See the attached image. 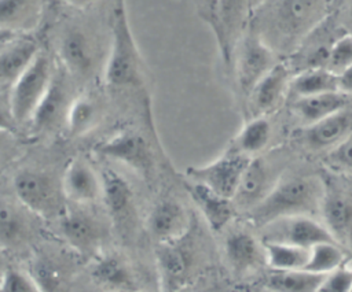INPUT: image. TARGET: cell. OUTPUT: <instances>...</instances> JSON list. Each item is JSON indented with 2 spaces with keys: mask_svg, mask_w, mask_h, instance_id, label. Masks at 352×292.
I'll list each match as a JSON object with an SVG mask.
<instances>
[{
  "mask_svg": "<svg viewBox=\"0 0 352 292\" xmlns=\"http://www.w3.org/2000/svg\"><path fill=\"white\" fill-rule=\"evenodd\" d=\"M323 182L319 175L279 177L268 195L246 212L249 221L264 228L275 221L320 212Z\"/></svg>",
  "mask_w": 352,
  "mask_h": 292,
  "instance_id": "6da1fadb",
  "label": "cell"
},
{
  "mask_svg": "<svg viewBox=\"0 0 352 292\" xmlns=\"http://www.w3.org/2000/svg\"><path fill=\"white\" fill-rule=\"evenodd\" d=\"M326 10L327 0H275L257 32L275 52H292L320 26Z\"/></svg>",
  "mask_w": 352,
  "mask_h": 292,
  "instance_id": "7a4b0ae2",
  "label": "cell"
},
{
  "mask_svg": "<svg viewBox=\"0 0 352 292\" xmlns=\"http://www.w3.org/2000/svg\"><path fill=\"white\" fill-rule=\"evenodd\" d=\"M110 48L103 69L106 84L114 89H144V60L133 37L125 0H114L110 16Z\"/></svg>",
  "mask_w": 352,
  "mask_h": 292,
  "instance_id": "3957f363",
  "label": "cell"
},
{
  "mask_svg": "<svg viewBox=\"0 0 352 292\" xmlns=\"http://www.w3.org/2000/svg\"><path fill=\"white\" fill-rule=\"evenodd\" d=\"M18 202L33 215L50 219L60 218L66 210V199L60 181L50 173L36 169L19 170L12 180Z\"/></svg>",
  "mask_w": 352,
  "mask_h": 292,
  "instance_id": "277c9868",
  "label": "cell"
},
{
  "mask_svg": "<svg viewBox=\"0 0 352 292\" xmlns=\"http://www.w3.org/2000/svg\"><path fill=\"white\" fill-rule=\"evenodd\" d=\"M320 214L334 241L342 248H352V180L341 174L323 171Z\"/></svg>",
  "mask_w": 352,
  "mask_h": 292,
  "instance_id": "5b68a950",
  "label": "cell"
},
{
  "mask_svg": "<svg viewBox=\"0 0 352 292\" xmlns=\"http://www.w3.org/2000/svg\"><path fill=\"white\" fill-rule=\"evenodd\" d=\"M55 67L44 51H38L8 92L12 115L18 125L32 121L54 75Z\"/></svg>",
  "mask_w": 352,
  "mask_h": 292,
  "instance_id": "8992f818",
  "label": "cell"
},
{
  "mask_svg": "<svg viewBox=\"0 0 352 292\" xmlns=\"http://www.w3.org/2000/svg\"><path fill=\"white\" fill-rule=\"evenodd\" d=\"M190 233L179 240L157 244L158 292H183L191 282L195 271V252Z\"/></svg>",
  "mask_w": 352,
  "mask_h": 292,
  "instance_id": "52a82bcc",
  "label": "cell"
},
{
  "mask_svg": "<svg viewBox=\"0 0 352 292\" xmlns=\"http://www.w3.org/2000/svg\"><path fill=\"white\" fill-rule=\"evenodd\" d=\"M278 63L276 52L264 41L257 30H246L239 40L232 59V71L238 89L249 96L257 82Z\"/></svg>",
  "mask_w": 352,
  "mask_h": 292,
  "instance_id": "ba28073f",
  "label": "cell"
},
{
  "mask_svg": "<svg viewBox=\"0 0 352 292\" xmlns=\"http://www.w3.org/2000/svg\"><path fill=\"white\" fill-rule=\"evenodd\" d=\"M100 182V197L113 226L122 237H131L138 222V207L131 184L111 167L102 170Z\"/></svg>",
  "mask_w": 352,
  "mask_h": 292,
  "instance_id": "9c48e42d",
  "label": "cell"
},
{
  "mask_svg": "<svg viewBox=\"0 0 352 292\" xmlns=\"http://www.w3.org/2000/svg\"><path fill=\"white\" fill-rule=\"evenodd\" d=\"M95 151L98 155L122 163L140 177H153L155 162L148 141L136 130L125 129L100 141Z\"/></svg>",
  "mask_w": 352,
  "mask_h": 292,
  "instance_id": "30bf717a",
  "label": "cell"
},
{
  "mask_svg": "<svg viewBox=\"0 0 352 292\" xmlns=\"http://www.w3.org/2000/svg\"><path fill=\"white\" fill-rule=\"evenodd\" d=\"M249 160V156L230 145L214 160L202 166L188 167L186 175L188 180L201 182L219 195L232 200Z\"/></svg>",
  "mask_w": 352,
  "mask_h": 292,
  "instance_id": "8fae6325",
  "label": "cell"
},
{
  "mask_svg": "<svg viewBox=\"0 0 352 292\" xmlns=\"http://www.w3.org/2000/svg\"><path fill=\"white\" fill-rule=\"evenodd\" d=\"M250 14L249 0H217L212 32L216 37L221 60L230 71L232 70L235 48L246 32Z\"/></svg>",
  "mask_w": 352,
  "mask_h": 292,
  "instance_id": "7c38bea8",
  "label": "cell"
},
{
  "mask_svg": "<svg viewBox=\"0 0 352 292\" xmlns=\"http://www.w3.org/2000/svg\"><path fill=\"white\" fill-rule=\"evenodd\" d=\"M59 226L66 243L80 255L92 259L102 252L104 230L94 214L66 207L59 218Z\"/></svg>",
  "mask_w": 352,
  "mask_h": 292,
  "instance_id": "4fadbf2b",
  "label": "cell"
},
{
  "mask_svg": "<svg viewBox=\"0 0 352 292\" xmlns=\"http://www.w3.org/2000/svg\"><path fill=\"white\" fill-rule=\"evenodd\" d=\"M264 229L263 241L289 243L308 250L320 243H336L324 223L309 215L279 219L264 226Z\"/></svg>",
  "mask_w": 352,
  "mask_h": 292,
  "instance_id": "5bb4252c",
  "label": "cell"
},
{
  "mask_svg": "<svg viewBox=\"0 0 352 292\" xmlns=\"http://www.w3.org/2000/svg\"><path fill=\"white\" fill-rule=\"evenodd\" d=\"M73 99L63 73H59L55 69L51 84L32 117V127L37 133H51L60 126H65L66 115Z\"/></svg>",
  "mask_w": 352,
  "mask_h": 292,
  "instance_id": "9a60e30c",
  "label": "cell"
},
{
  "mask_svg": "<svg viewBox=\"0 0 352 292\" xmlns=\"http://www.w3.org/2000/svg\"><path fill=\"white\" fill-rule=\"evenodd\" d=\"M352 133V106L320 121L304 125L296 138L312 151H329Z\"/></svg>",
  "mask_w": 352,
  "mask_h": 292,
  "instance_id": "2e32d148",
  "label": "cell"
},
{
  "mask_svg": "<svg viewBox=\"0 0 352 292\" xmlns=\"http://www.w3.org/2000/svg\"><path fill=\"white\" fill-rule=\"evenodd\" d=\"M40 51L26 33H15L0 41V93H8L23 70Z\"/></svg>",
  "mask_w": 352,
  "mask_h": 292,
  "instance_id": "e0dca14e",
  "label": "cell"
},
{
  "mask_svg": "<svg viewBox=\"0 0 352 292\" xmlns=\"http://www.w3.org/2000/svg\"><path fill=\"white\" fill-rule=\"evenodd\" d=\"M147 228L158 244L184 237L191 232L192 222L190 212L180 202L173 197H165L151 208L147 217Z\"/></svg>",
  "mask_w": 352,
  "mask_h": 292,
  "instance_id": "ac0fdd59",
  "label": "cell"
},
{
  "mask_svg": "<svg viewBox=\"0 0 352 292\" xmlns=\"http://www.w3.org/2000/svg\"><path fill=\"white\" fill-rule=\"evenodd\" d=\"M60 186L66 202L76 206L95 203L102 195L100 174L81 156H74L67 163L60 178Z\"/></svg>",
  "mask_w": 352,
  "mask_h": 292,
  "instance_id": "d6986e66",
  "label": "cell"
},
{
  "mask_svg": "<svg viewBox=\"0 0 352 292\" xmlns=\"http://www.w3.org/2000/svg\"><path fill=\"white\" fill-rule=\"evenodd\" d=\"M279 177L274 174V170L264 158L258 155L250 158L232 197L236 211L243 210L249 212L268 195Z\"/></svg>",
  "mask_w": 352,
  "mask_h": 292,
  "instance_id": "ffe728a7",
  "label": "cell"
},
{
  "mask_svg": "<svg viewBox=\"0 0 352 292\" xmlns=\"http://www.w3.org/2000/svg\"><path fill=\"white\" fill-rule=\"evenodd\" d=\"M91 277L106 292H140L131 263L114 252H99L92 258Z\"/></svg>",
  "mask_w": 352,
  "mask_h": 292,
  "instance_id": "44dd1931",
  "label": "cell"
},
{
  "mask_svg": "<svg viewBox=\"0 0 352 292\" xmlns=\"http://www.w3.org/2000/svg\"><path fill=\"white\" fill-rule=\"evenodd\" d=\"M224 255L231 271L238 277L250 274L267 265L263 241L243 229L227 233Z\"/></svg>",
  "mask_w": 352,
  "mask_h": 292,
  "instance_id": "7402d4cb",
  "label": "cell"
},
{
  "mask_svg": "<svg viewBox=\"0 0 352 292\" xmlns=\"http://www.w3.org/2000/svg\"><path fill=\"white\" fill-rule=\"evenodd\" d=\"M63 69L76 78H87L95 67V45L92 38L78 27L67 29L58 47Z\"/></svg>",
  "mask_w": 352,
  "mask_h": 292,
  "instance_id": "603a6c76",
  "label": "cell"
},
{
  "mask_svg": "<svg viewBox=\"0 0 352 292\" xmlns=\"http://www.w3.org/2000/svg\"><path fill=\"white\" fill-rule=\"evenodd\" d=\"M184 186L191 200L198 207L201 215L206 221L209 229L216 233L223 232L236 214V208L232 200L219 195L217 192L197 181L187 180Z\"/></svg>",
  "mask_w": 352,
  "mask_h": 292,
  "instance_id": "cb8c5ba5",
  "label": "cell"
},
{
  "mask_svg": "<svg viewBox=\"0 0 352 292\" xmlns=\"http://www.w3.org/2000/svg\"><path fill=\"white\" fill-rule=\"evenodd\" d=\"M290 67L278 62L252 89L248 99L250 103V108L253 111V117L267 115L272 110H275L285 95L289 92V84L292 80Z\"/></svg>",
  "mask_w": 352,
  "mask_h": 292,
  "instance_id": "d4e9b609",
  "label": "cell"
},
{
  "mask_svg": "<svg viewBox=\"0 0 352 292\" xmlns=\"http://www.w3.org/2000/svg\"><path fill=\"white\" fill-rule=\"evenodd\" d=\"M30 211L19 202L0 200V248L21 247L32 234Z\"/></svg>",
  "mask_w": 352,
  "mask_h": 292,
  "instance_id": "484cf974",
  "label": "cell"
},
{
  "mask_svg": "<svg viewBox=\"0 0 352 292\" xmlns=\"http://www.w3.org/2000/svg\"><path fill=\"white\" fill-rule=\"evenodd\" d=\"M351 106L352 96L342 92H329L314 96L297 97L294 99L292 108L304 125H309Z\"/></svg>",
  "mask_w": 352,
  "mask_h": 292,
  "instance_id": "4316f807",
  "label": "cell"
},
{
  "mask_svg": "<svg viewBox=\"0 0 352 292\" xmlns=\"http://www.w3.org/2000/svg\"><path fill=\"white\" fill-rule=\"evenodd\" d=\"M289 92L297 97L314 96L329 92H340L338 74L327 67H311L292 75Z\"/></svg>",
  "mask_w": 352,
  "mask_h": 292,
  "instance_id": "83f0119b",
  "label": "cell"
},
{
  "mask_svg": "<svg viewBox=\"0 0 352 292\" xmlns=\"http://www.w3.org/2000/svg\"><path fill=\"white\" fill-rule=\"evenodd\" d=\"M44 0H0V29L25 33L37 22Z\"/></svg>",
  "mask_w": 352,
  "mask_h": 292,
  "instance_id": "f1b7e54d",
  "label": "cell"
},
{
  "mask_svg": "<svg viewBox=\"0 0 352 292\" xmlns=\"http://www.w3.org/2000/svg\"><path fill=\"white\" fill-rule=\"evenodd\" d=\"M29 273L43 292H63L70 277L69 266L60 258L47 254L32 260Z\"/></svg>",
  "mask_w": 352,
  "mask_h": 292,
  "instance_id": "f546056e",
  "label": "cell"
},
{
  "mask_svg": "<svg viewBox=\"0 0 352 292\" xmlns=\"http://www.w3.org/2000/svg\"><path fill=\"white\" fill-rule=\"evenodd\" d=\"M323 276L298 270H271L263 289L267 292H318Z\"/></svg>",
  "mask_w": 352,
  "mask_h": 292,
  "instance_id": "4dcf8cb0",
  "label": "cell"
},
{
  "mask_svg": "<svg viewBox=\"0 0 352 292\" xmlns=\"http://www.w3.org/2000/svg\"><path fill=\"white\" fill-rule=\"evenodd\" d=\"M100 119V106L89 95L76 96L69 107L65 127L73 137L89 133Z\"/></svg>",
  "mask_w": 352,
  "mask_h": 292,
  "instance_id": "1f68e13d",
  "label": "cell"
},
{
  "mask_svg": "<svg viewBox=\"0 0 352 292\" xmlns=\"http://www.w3.org/2000/svg\"><path fill=\"white\" fill-rule=\"evenodd\" d=\"M271 123L264 115L252 117L238 132L231 147L241 154L253 158L257 156L270 143Z\"/></svg>",
  "mask_w": 352,
  "mask_h": 292,
  "instance_id": "d6a6232c",
  "label": "cell"
},
{
  "mask_svg": "<svg viewBox=\"0 0 352 292\" xmlns=\"http://www.w3.org/2000/svg\"><path fill=\"white\" fill-rule=\"evenodd\" d=\"M265 263L271 270H298L305 269L309 250L289 243L263 241Z\"/></svg>",
  "mask_w": 352,
  "mask_h": 292,
  "instance_id": "836d02e7",
  "label": "cell"
},
{
  "mask_svg": "<svg viewBox=\"0 0 352 292\" xmlns=\"http://www.w3.org/2000/svg\"><path fill=\"white\" fill-rule=\"evenodd\" d=\"M345 260L346 255L341 245L333 241L320 243L309 248L305 270L324 276L340 267L341 265L346 263Z\"/></svg>",
  "mask_w": 352,
  "mask_h": 292,
  "instance_id": "e575fe53",
  "label": "cell"
},
{
  "mask_svg": "<svg viewBox=\"0 0 352 292\" xmlns=\"http://www.w3.org/2000/svg\"><path fill=\"white\" fill-rule=\"evenodd\" d=\"M324 162L330 171L341 175H352V133L327 151Z\"/></svg>",
  "mask_w": 352,
  "mask_h": 292,
  "instance_id": "d590c367",
  "label": "cell"
},
{
  "mask_svg": "<svg viewBox=\"0 0 352 292\" xmlns=\"http://www.w3.org/2000/svg\"><path fill=\"white\" fill-rule=\"evenodd\" d=\"M0 292H43L29 271L16 267L6 270L0 280Z\"/></svg>",
  "mask_w": 352,
  "mask_h": 292,
  "instance_id": "8d00e7d4",
  "label": "cell"
},
{
  "mask_svg": "<svg viewBox=\"0 0 352 292\" xmlns=\"http://www.w3.org/2000/svg\"><path fill=\"white\" fill-rule=\"evenodd\" d=\"M352 64V34L345 33L336 38L329 49L326 67L334 73H340Z\"/></svg>",
  "mask_w": 352,
  "mask_h": 292,
  "instance_id": "74e56055",
  "label": "cell"
},
{
  "mask_svg": "<svg viewBox=\"0 0 352 292\" xmlns=\"http://www.w3.org/2000/svg\"><path fill=\"white\" fill-rule=\"evenodd\" d=\"M352 267L346 263L323 276L318 292H351Z\"/></svg>",
  "mask_w": 352,
  "mask_h": 292,
  "instance_id": "f35d334b",
  "label": "cell"
},
{
  "mask_svg": "<svg viewBox=\"0 0 352 292\" xmlns=\"http://www.w3.org/2000/svg\"><path fill=\"white\" fill-rule=\"evenodd\" d=\"M18 126L11 111L8 93H0V130L14 134Z\"/></svg>",
  "mask_w": 352,
  "mask_h": 292,
  "instance_id": "ab89813d",
  "label": "cell"
},
{
  "mask_svg": "<svg viewBox=\"0 0 352 292\" xmlns=\"http://www.w3.org/2000/svg\"><path fill=\"white\" fill-rule=\"evenodd\" d=\"M194 3H195L197 12L201 16V19L205 21L210 26V29H213L217 0H194Z\"/></svg>",
  "mask_w": 352,
  "mask_h": 292,
  "instance_id": "60d3db41",
  "label": "cell"
},
{
  "mask_svg": "<svg viewBox=\"0 0 352 292\" xmlns=\"http://www.w3.org/2000/svg\"><path fill=\"white\" fill-rule=\"evenodd\" d=\"M338 74V89L340 92L352 96V64L341 70Z\"/></svg>",
  "mask_w": 352,
  "mask_h": 292,
  "instance_id": "b9f144b4",
  "label": "cell"
},
{
  "mask_svg": "<svg viewBox=\"0 0 352 292\" xmlns=\"http://www.w3.org/2000/svg\"><path fill=\"white\" fill-rule=\"evenodd\" d=\"M63 3H66L67 5H72L74 8H85L89 7L92 4H95L99 0H62Z\"/></svg>",
  "mask_w": 352,
  "mask_h": 292,
  "instance_id": "7bdbcfd3",
  "label": "cell"
},
{
  "mask_svg": "<svg viewBox=\"0 0 352 292\" xmlns=\"http://www.w3.org/2000/svg\"><path fill=\"white\" fill-rule=\"evenodd\" d=\"M12 137V133H8V132H1L0 130V155L7 149L8 147V143Z\"/></svg>",
  "mask_w": 352,
  "mask_h": 292,
  "instance_id": "ee69618b",
  "label": "cell"
},
{
  "mask_svg": "<svg viewBox=\"0 0 352 292\" xmlns=\"http://www.w3.org/2000/svg\"><path fill=\"white\" fill-rule=\"evenodd\" d=\"M267 0H249V5H250V11L254 12L257 11Z\"/></svg>",
  "mask_w": 352,
  "mask_h": 292,
  "instance_id": "f6af8a7d",
  "label": "cell"
},
{
  "mask_svg": "<svg viewBox=\"0 0 352 292\" xmlns=\"http://www.w3.org/2000/svg\"><path fill=\"white\" fill-rule=\"evenodd\" d=\"M7 269H8V265H7L6 259H4V256L0 254V280H1V277L4 276V273H6Z\"/></svg>",
  "mask_w": 352,
  "mask_h": 292,
  "instance_id": "bcb514c9",
  "label": "cell"
},
{
  "mask_svg": "<svg viewBox=\"0 0 352 292\" xmlns=\"http://www.w3.org/2000/svg\"><path fill=\"white\" fill-rule=\"evenodd\" d=\"M346 25H348V27L351 29V34H352V3H351V5H349V8H348V12H346Z\"/></svg>",
  "mask_w": 352,
  "mask_h": 292,
  "instance_id": "7dc6e473",
  "label": "cell"
},
{
  "mask_svg": "<svg viewBox=\"0 0 352 292\" xmlns=\"http://www.w3.org/2000/svg\"><path fill=\"white\" fill-rule=\"evenodd\" d=\"M12 34H15V33H12V32H8V30H3V29H0V41H1V40H6L7 37H10V36H12Z\"/></svg>",
  "mask_w": 352,
  "mask_h": 292,
  "instance_id": "c3c4849f",
  "label": "cell"
},
{
  "mask_svg": "<svg viewBox=\"0 0 352 292\" xmlns=\"http://www.w3.org/2000/svg\"><path fill=\"white\" fill-rule=\"evenodd\" d=\"M201 292H223V291H221L220 287H209V288H206V289H204Z\"/></svg>",
  "mask_w": 352,
  "mask_h": 292,
  "instance_id": "681fc988",
  "label": "cell"
},
{
  "mask_svg": "<svg viewBox=\"0 0 352 292\" xmlns=\"http://www.w3.org/2000/svg\"><path fill=\"white\" fill-rule=\"evenodd\" d=\"M261 292H267V291H264V289H263V291H261Z\"/></svg>",
  "mask_w": 352,
  "mask_h": 292,
  "instance_id": "f907efd6",
  "label": "cell"
},
{
  "mask_svg": "<svg viewBox=\"0 0 352 292\" xmlns=\"http://www.w3.org/2000/svg\"><path fill=\"white\" fill-rule=\"evenodd\" d=\"M351 292H352V288H351Z\"/></svg>",
  "mask_w": 352,
  "mask_h": 292,
  "instance_id": "816d5d0a",
  "label": "cell"
}]
</instances>
